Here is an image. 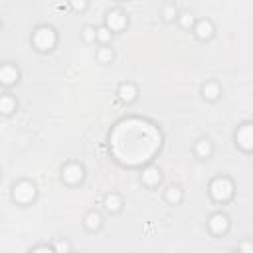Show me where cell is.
Masks as SVG:
<instances>
[{
    "instance_id": "1",
    "label": "cell",
    "mask_w": 253,
    "mask_h": 253,
    "mask_svg": "<svg viewBox=\"0 0 253 253\" xmlns=\"http://www.w3.org/2000/svg\"><path fill=\"white\" fill-rule=\"evenodd\" d=\"M30 42L34 45V49L38 53H49L55 49L57 42H59V36H57V30L49 24H40L32 30V36H30Z\"/></svg>"
},
{
    "instance_id": "2",
    "label": "cell",
    "mask_w": 253,
    "mask_h": 253,
    "mask_svg": "<svg viewBox=\"0 0 253 253\" xmlns=\"http://www.w3.org/2000/svg\"><path fill=\"white\" fill-rule=\"evenodd\" d=\"M208 194H210V198H211L215 204H227V202H231L233 196H235V184H233V180H231L229 176L219 174V176H215V178L210 180V184H208Z\"/></svg>"
},
{
    "instance_id": "3",
    "label": "cell",
    "mask_w": 253,
    "mask_h": 253,
    "mask_svg": "<svg viewBox=\"0 0 253 253\" xmlns=\"http://www.w3.org/2000/svg\"><path fill=\"white\" fill-rule=\"evenodd\" d=\"M10 198L18 206H30L38 200V186L32 180H26V178L18 180L10 190Z\"/></svg>"
},
{
    "instance_id": "4",
    "label": "cell",
    "mask_w": 253,
    "mask_h": 253,
    "mask_svg": "<svg viewBox=\"0 0 253 253\" xmlns=\"http://www.w3.org/2000/svg\"><path fill=\"white\" fill-rule=\"evenodd\" d=\"M85 176H87V172H85V166L81 162L71 160V162H65L61 166V182L65 186H71V188L81 186L85 182Z\"/></svg>"
},
{
    "instance_id": "5",
    "label": "cell",
    "mask_w": 253,
    "mask_h": 253,
    "mask_svg": "<svg viewBox=\"0 0 253 253\" xmlns=\"http://www.w3.org/2000/svg\"><path fill=\"white\" fill-rule=\"evenodd\" d=\"M103 26L111 32V34H119V32H125L128 28V16L123 8H111L105 12V18H103Z\"/></svg>"
},
{
    "instance_id": "6",
    "label": "cell",
    "mask_w": 253,
    "mask_h": 253,
    "mask_svg": "<svg viewBox=\"0 0 253 253\" xmlns=\"http://www.w3.org/2000/svg\"><path fill=\"white\" fill-rule=\"evenodd\" d=\"M208 231L211 233V235H215V237H223L227 231H229V227H231V219H229V215L227 213H223V211H213V213H210V217H208Z\"/></svg>"
},
{
    "instance_id": "7",
    "label": "cell",
    "mask_w": 253,
    "mask_h": 253,
    "mask_svg": "<svg viewBox=\"0 0 253 253\" xmlns=\"http://www.w3.org/2000/svg\"><path fill=\"white\" fill-rule=\"evenodd\" d=\"M233 138H235L237 148H241L243 152H251L253 150V125L249 121H243L241 125H237Z\"/></svg>"
},
{
    "instance_id": "8",
    "label": "cell",
    "mask_w": 253,
    "mask_h": 253,
    "mask_svg": "<svg viewBox=\"0 0 253 253\" xmlns=\"http://www.w3.org/2000/svg\"><path fill=\"white\" fill-rule=\"evenodd\" d=\"M22 79V71L14 61H2L0 63V85L10 89L14 85H18Z\"/></svg>"
},
{
    "instance_id": "9",
    "label": "cell",
    "mask_w": 253,
    "mask_h": 253,
    "mask_svg": "<svg viewBox=\"0 0 253 253\" xmlns=\"http://www.w3.org/2000/svg\"><path fill=\"white\" fill-rule=\"evenodd\" d=\"M192 34L200 42H210L215 36V24L210 18H196V24L192 28Z\"/></svg>"
},
{
    "instance_id": "10",
    "label": "cell",
    "mask_w": 253,
    "mask_h": 253,
    "mask_svg": "<svg viewBox=\"0 0 253 253\" xmlns=\"http://www.w3.org/2000/svg\"><path fill=\"white\" fill-rule=\"evenodd\" d=\"M140 184L146 188H158L162 184V170L156 164H146L140 172Z\"/></svg>"
},
{
    "instance_id": "11",
    "label": "cell",
    "mask_w": 253,
    "mask_h": 253,
    "mask_svg": "<svg viewBox=\"0 0 253 253\" xmlns=\"http://www.w3.org/2000/svg\"><path fill=\"white\" fill-rule=\"evenodd\" d=\"M117 99L125 105H132L138 99V85L134 81H123L117 87Z\"/></svg>"
},
{
    "instance_id": "12",
    "label": "cell",
    "mask_w": 253,
    "mask_h": 253,
    "mask_svg": "<svg viewBox=\"0 0 253 253\" xmlns=\"http://www.w3.org/2000/svg\"><path fill=\"white\" fill-rule=\"evenodd\" d=\"M101 206L109 215H119L123 211V208H125V200H123V196L119 192H107L103 196V204Z\"/></svg>"
},
{
    "instance_id": "13",
    "label": "cell",
    "mask_w": 253,
    "mask_h": 253,
    "mask_svg": "<svg viewBox=\"0 0 253 253\" xmlns=\"http://www.w3.org/2000/svg\"><path fill=\"white\" fill-rule=\"evenodd\" d=\"M192 150H194V156L198 158V160H210L211 156H213V142L208 138V136H200V138H196L194 140V146H192Z\"/></svg>"
},
{
    "instance_id": "14",
    "label": "cell",
    "mask_w": 253,
    "mask_h": 253,
    "mask_svg": "<svg viewBox=\"0 0 253 253\" xmlns=\"http://www.w3.org/2000/svg\"><path fill=\"white\" fill-rule=\"evenodd\" d=\"M83 227L89 231V233H97V231H101L103 229V225H105V217H103V213L99 211V210H89L85 215H83Z\"/></svg>"
},
{
    "instance_id": "15",
    "label": "cell",
    "mask_w": 253,
    "mask_h": 253,
    "mask_svg": "<svg viewBox=\"0 0 253 253\" xmlns=\"http://www.w3.org/2000/svg\"><path fill=\"white\" fill-rule=\"evenodd\" d=\"M200 93H202L204 101H208V103H215V101H219V97H221V85H219L215 79H208V81L202 83Z\"/></svg>"
},
{
    "instance_id": "16",
    "label": "cell",
    "mask_w": 253,
    "mask_h": 253,
    "mask_svg": "<svg viewBox=\"0 0 253 253\" xmlns=\"http://www.w3.org/2000/svg\"><path fill=\"white\" fill-rule=\"evenodd\" d=\"M164 202L168 206H180L184 202V190L178 184H170L164 188Z\"/></svg>"
},
{
    "instance_id": "17",
    "label": "cell",
    "mask_w": 253,
    "mask_h": 253,
    "mask_svg": "<svg viewBox=\"0 0 253 253\" xmlns=\"http://www.w3.org/2000/svg\"><path fill=\"white\" fill-rule=\"evenodd\" d=\"M18 111V99L12 93H0V115L12 117Z\"/></svg>"
},
{
    "instance_id": "18",
    "label": "cell",
    "mask_w": 253,
    "mask_h": 253,
    "mask_svg": "<svg viewBox=\"0 0 253 253\" xmlns=\"http://www.w3.org/2000/svg\"><path fill=\"white\" fill-rule=\"evenodd\" d=\"M178 14H180V8L174 2H164L160 6V20L166 22V24H174L176 18H178Z\"/></svg>"
},
{
    "instance_id": "19",
    "label": "cell",
    "mask_w": 253,
    "mask_h": 253,
    "mask_svg": "<svg viewBox=\"0 0 253 253\" xmlns=\"http://www.w3.org/2000/svg\"><path fill=\"white\" fill-rule=\"evenodd\" d=\"M95 59H97L99 63L107 65V63H111V61L115 59V49H113L111 45H99V47L95 49Z\"/></svg>"
},
{
    "instance_id": "20",
    "label": "cell",
    "mask_w": 253,
    "mask_h": 253,
    "mask_svg": "<svg viewBox=\"0 0 253 253\" xmlns=\"http://www.w3.org/2000/svg\"><path fill=\"white\" fill-rule=\"evenodd\" d=\"M176 22H178V26H180L182 30H190V32H192V28H194V24H196V16H194L190 10H180Z\"/></svg>"
},
{
    "instance_id": "21",
    "label": "cell",
    "mask_w": 253,
    "mask_h": 253,
    "mask_svg": "<svg viewBox=\"0 0 253 253\" xmlns=\"http://www.w3.org/2000/svg\"><path fill=\"white\" fill-rule=\"evenodd\" d=\"M113 40V34L101 24V26H95V43L99 45H109Z\"/></svg>"
},
{
    "instance_id": "22",
    "label": "cell",
    "mask_w": 253,
    "mask_h": 253,
    "mask_svg": "<svg viewBox=\"0 0 253 253\" xmlns=\"http://www.w3.org/2000/svg\"><path fill=\"white\" fill-rule=\"evenodd\" d=\"M51 249H53L55 253H71V251H73L71 241L65 239V237H57V239L51 243Z\"/></svg>"
},
{
    "instance_id": "23",
    "label": "cell",
    "mask_w": 253,
    "mask_h": 253,
    "mask_svg": "<svg viewBox=\"0 0 253 253\" xmlns=\"http://www.w3.org/2000/svg\"><path fill=\"white\" fill-rule=\"evenodd\" d=\"M79 36H81V40H83L85 43H95V26L85 24V26L81 28Z\"/></svg>"
},
{
    "instance_id": "24",
    "label": "cell",
    "mask_w": 253,
    "mask_h": 253,
    "mask_svg": "<svg viewBox=\"0 0 253 253\" xmlns=\"http://www.w3.org/2000/svg\"><path fill=\"white\" fill-rule=\"evenodd\" d=\"M71 8L75 12H85L89 8V2L87 0H71Z\"/></svg>"
},
{
    "instance_id": "25",
    "label": "cell",
    "mask_w": 253,
    "mask_h": 253,
    "mask_svg": "<svg viewBox=\"0 0 253 253\" xmlns=\"http://www.w3.org/2000/svg\"><path fill=\"white\" fill-rule=\"evenodd\" d=\"M237 253H253V243H251L249 239L241 241L239 247H237Z\"/></svg>"
},
{
    "instance_id": "26",
    "label": "cell",
    "mask_w": 253,
    "mask_h": 253,
    "mask_svg": "<svg viewBox=\"0 0 253 253\" xmlns=\"http://www.w3.org/2000/svg\"><path fill=\"white\" fill-rule=\"evenodd\" d=\"M28 253H55V251L51 249V245H36V247H32Z\"/></svg>"
},
{
    "instance_id": "27",
    "label": "cell",
    "mask_w": 253,
    "mask_h": 253,
    "mask_svg": "<svg viewBox=\"0 0 253 253\" xmlns=\"http://www.w3.org/2000/svg\"><path fill=\"white\" fill-rule=\"evenodd\" d=\"M0 180H2V170H0Z\"/></svg>"
},
{
    "instance_id": "28",
    "label": "cell",
    "mask_w": 253,
    "mask_h": 253,
    "mask_svg": "<svg viewBox=\"0 0 253 253\" xmlns=\"http://www.w3.org/2000/svg\"><path fill=\"white\" fill-rule=\"evenodd\" d=\"M0 28H2V22H0Z\"/></svg>"
},
{
    "instance_id": "29",
    "label": "cell",
    "mask_w": 253,
    "mask_h": 253,
    "mask_svg": "<svg viewBox=\"0 0 253 253\" xmlns=\"http://www.w3.org/2000/svg\"><path fill=\"white\" fill-rule=\"evenodd\" d=\"M233 253H237V251H233Z\"/></svg>"
},
{
    "instance_id": "30",
    "label": "cell",
    "mask_w": 253,
    "mask_h": 253,
    "mask_svg": "<svg viewBox=\"0 0 253 253\" xmlns=\"http://www.w3.org/2000/svg\"><path fill=\"white\" fill-rule=\"evenodd\" d=\"M71 253H75V251H71Z\"/></svg>"
}]
</instances>
